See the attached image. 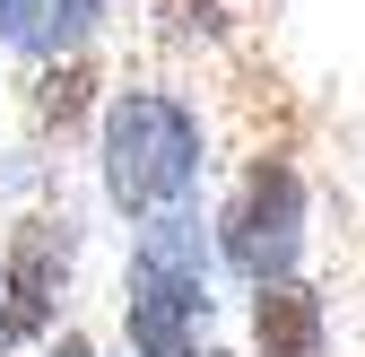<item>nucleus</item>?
I'll list each match as a JSON object with an SVG mask.
<instances>
[{
	"label": "nucleus",
	"instance_id": "423d86ee",
	"mask_svg": "<svg viewBox=\"0 0 365 357\" xmlns=\"http://www.w3.org/2000/svg\"><path fill=\"white\" fill-rule=\"evenodd\" d=\"M96 18H105V0H9V9H0V35L26 44V53H61V44H78Z\"/></svg>",
	"mask_w": 365,
	"mask_h": 357
},
{
	"label": "nucleus",
	"instance_id": "39448f33",
	"mask_svg": "<svg viewBox=\"0 0 365 357\" xmlns=\"http://www.w3.org/2000/svg\"><path fill=\"white\" fill-rule=\"evenodd\" d=\"M252 357H322V296L313 288H261L252 296Z\"/></svg>",
	"mask_w": 365,
	"mask_h": 357
},
{
	"label": "nucleus",
	"instance_id": "0eeeda50",
	"mask_svg": "<svg viewBox=\"0 0 365 357\" xmlns=\"http://www.w3.org/2000/svg\"><path fill=\"white\" fill-rule=\"evenodd\" d=\"M78 87H87V70H61V79H43V114H78Z\"/></svg>",
	"mask_w": 365,
	"mask_h": 357
},
{
	"label": "nucleus",
	"instance_id": "20e7f679",
	"mask_svg": "<svg viewBox=\"0 0 365 357\" xmlns=\"http://www.w3.org/2000/svg\"><path fill=\"white\" fill-rule=\"evenodd\" d=\"M70 261H78L70 218H18L9 227V244H0V340H35L53 323Z\"/></svg>",
	"mask_w": 365,
	"mask_h": 357
},
{
	"label": "nucleus",
	"instance_id": "7ed1b4c3",
	"mask_svg": "<svg viewBox=\"0 0 365 357\" xmlns=\"http://www.w3.org/2000/svg\"><path fill=\"white\" fill-rule=\"evenodd\" d=\"M304 253V174L287 157H252V174L226 201V261L252 288H287Z\"/></svg>",
	"mask_w": 365,
	"mask_h": 357
},
{
	"label": "nucleus",
	"instance_id": "1a4fd4ad",
	"mask_svg": "<svg viewBox=\"0 0 365 357\" xmlns=\"http://www.w3.org/2000/svg\"><path fill=\"white\" fill-rule=\"evenodd\" d=\"M0 9H9V0H0Z\"/></svg>",
	"mask_w": 365,
	"mask_h": 357
},
{
	"label": "nucleus",
	"instance_id": "6e6552de",
	"mask_svg": "<svg viewBox=\"0 0 365 357\" xmlns=\"http://www.w3.org/2000/svg\"><path fill=\"white\" fill-rule=\"evenodd\" d=\"M43 357H96V348H87V340L70 331V340H53V348H43Z\"/></svg>",
	"mask_w": 365,
	"mask_h": 357
},
{
	"label": "nucleus",
	"instance_id": "f257e3e1",
	"mask_svg": "<svg viewBox=\"0 0 365 357\" xmlns=\"http://www.w3.org/2000/svg\"><path fill=\"white\" fill-rule=\"evenodd\" d=\"M105 192L130 218H165L200 183V114L174 87H122L105 105Z\"/></svg>",
	"mask_w": 365,
	"mask_h": 357
},
{
	"label": "nucleus",
	"instance_id": "f03ea898",
	"mask_svg": "<svg viewBox=\"0 0 365 357\" xmlns=\"http://www.w3.org/2000/svg\"><path fill=\"white\" fill-rule=\"evenodd\" d=\"M122 331L140 357H200L209 331V244L192 209H165L130 244V279H122Z\"/></svg>",
	"mask_w": 365,
	"mask_h": 357
}]
</instances>
